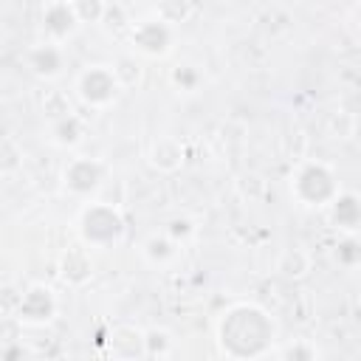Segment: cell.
Returning a JSON list of instances; mask_svg holds the SVG:
<instances>
[{
    "instance_id": "6da1fadb",
    "label": "cell",
    "mask_w": 361,
    "mask_h": 361,
    "mask_svg": "<svg viewBox=\"0 0 361 361\" xmlns=\"http://www.w3.org/2000/svg\"><path fill=\"white\" fill-rule=\"evenodd\" d=\"M217 347L231 361H259L276 347L279 327L274 316L257 302L228 305L214 324Z\"/></svg>"
},
{
    "instance_id": "7a4b0ae2",
    "label": "cell",
    "mask_w": 361,
    "mask_h": 361,
    "mask_svg": "<svg viewBox=\"0 0 361 361\" xmlns=\"http://www.w3.org/2000/svg\"><path fill=\"white\" fill-rule=\"evenodd\" d=\"M73 228H76L79 245H85L87 251H110V248L121 245L127 237V220H124L121 209L110 206L99 197L85 200L79 206Z\"/></svg>"
},
{
    "instance_id": "3957f363",
    "label": "cell",
    "mask_w": 361,
    "mask_h": 361,
    "mask_svg": "<svg viewBox=\"0 0 361 361\" xmlns=\"http://www.w3.org/2000/svg\"><path fill=\"white\" fill-rule=\"evenodd\" d=\"M288 186H290V197L305 209H327L330 200L341 192L338 172L319 158L299 161L296 169L290 172Z\"/></svg>"
},
{
    "instance_id": "277c9868",
    "label": "cell",
    "mask_w": 361,
    "mask_h": 361,
    "mask_svg": "<svg viewBox=\"0 0 361 361\" xmlns=\"http://www.w3.org/2000/svg\"><path fill=\"white\" fill-rule=\"evenodd\" d=\"M73 93L76 99L90 107V110H107L118 102V96L124 93L110 71V65L104 62H93V65H85L76 79H73Z\"/></svg>"
},
{
    "instance_id": "5b68a950",
    "label": "cell",
    "mask_w": 361,
    "mask_h": 361,
    "mask_svg": "<svg viewBox=\"0 0 361 361\" xmlns=\"http://www.w3.org/2000/svg\"><path fill=\"white\" fill-rule=\"evenodd\" d=\"M62 189L73 197L82 200H93L104 183L110 180V166L102 158H90V155H73L65 161L62 172H59Z\"/></svg>"
},
{
    "instance_id": "8992f818",
    "label": "cell",
    "mask_w": 361,
    "mask_h": 361,
    "mask_svg": "<svg viewBox=\"0 0 361 361\" xmlns=\"http://www.w3.org/2000/svg\"><path fill=\"white\" fill-rule=\"evenodd\" d=\"M127 42L138 56L164 59L175 48V28L166 25L164 20H158L155 14H149V17H141V20L133 23V28L127 34Z\"/></svg>"
},
{
    "instance_id": "52a82bcc",
    "label": "cell",
    "mask_w": 361,
    "mask_h": 361,
    "mask_svg": "<svg viewBox=\"0 0 361 361\" xmlns=\"http://www.w3.org/2000/svg\"><path fill=\"white\" fill-rule=\"evenodd\" d=\"M56 313H59L56 293L48 285L34 282L23 290V296L14 307V322L23 327H45L56 319Z\"/></svg>"
},
{
    "instance_id": "ba28073f",
    "label": "cell",
    "mask_w": 361,
    "mask_h": 361,
    "mask_svg": "<svg viewBox=\"0 0 361 361\" xmlns=\"http://www.w3.org/2000/svg\"><path fill=\"white\" fill-rule=\"evenodd\" d=\"M79 20L73 14V6L71 0H54V3H45L42 11H39V31H42V39L45 42H54V45H62L79 31Z\"/></svg>"
},
{
    "instance_id": "9c48e42d",
    "label": "cell",
    "mask_w": 361,
    "mask_h": 361,
    "mask_svg": "<svg viewBox=\"0 0 361 361\" xmlns=\"http://www.w3.org/2000/svg\"><path fill=\"white\" fill-rule=\"evenodd\" d=\"M23 62H25V68H28L37 79L54 82V79H59V76L65 73L68 56H65V48H62V45H54V42L39 39V42H34L31 48H25Z\"/></svg>"
},
{
    "instance_id": "30bf717a",
    "label": "cell",
    "mask_w": 361,
    "mask_h": 361,
    "mask_svg": "<svg viewBox=\"0 0 361 361\" xmlns=\"http://www.w3.org/2000/svg\"><path fill=\"white\" fill-rule=\"evenodd\" d=\"M102 344L116 361L144 358V330L135 324H113L107 330V338H102Z\"/></svg>"
},
{
    "instance_id": "8fae6325",
    "label": "cell",
    "mask_w": 361,
    "mask_h": 361,
    "mask_svg": "<svg viewBox=\"0 0 361 361\" xmlns=\"http://www.w3.org/2000/svg\"><path fill=\"white\" fill-rule=\"evenodd\" d=\"M56 271L68 288H85L93 279V257L85 245H71L62 251Z\"/></svg>"
},
{
    "instance_id": "7c38bea8",
    "label": "cell",
    "mask_w": 361,
    "mask_h": 361,
    "mask_svg": "<svg viewBox=\"0 0 361 361\" xmlns=\"http://www.w3.org/2000/svg\"><path fill=\"white\" fill-rule=\"evenodd\" d=\"M327 214H330V223L341 234H358V228H361V197L350 189H341L330 200Z\"/></svg>"
},
{
    "instance_id": "4fadbf2b",
    "label": "cell",
    "mask_w": 361,
    "mask_h": 361,
    "mask_svg": "<svg viewBox=\"0 0 361 361\" xmlns=\"http://www.w3.org/2000/svg\"><path fill=\"white\" fill-rule=\"evenodd\" d=\"M87 138V121L73 110L56 121H48V141L59 149H76Z\"/></svg>"
},
{
    "instance_id": "5bb4252c",
    "label": "cell",
    "mask_w": 361,
    "mask_h": 361,
    "mask_svg": "<svg viewBox=\"0 0 361 361\" xmlns=\"http://www.w3.org/2000/svg\"><path fill=\"white\" fill-rule=\"evenodd\" d=\"M147 161H149V166L158 169V172H178V169L183 166V161H186V149H183V144H180L178 138H172V135H158V138L149 144V149H147Z\"/></svg>"
},
{
    "instance_id": "9a60e30c",
    "label": "cell",
    "mask_w": 361,
    "mask_h": 361,
    "mask_svg": "<svg viewBox=\"0 0 361 361\" xmlns=\"http://www.w3.org/2000/svg\"><path fill=\"white\" fill-rule=\"evenodd\" d=\"M141 251V259L149 265V268H169L175 265V259L180 257V245L175 240H169L164 231H152L141 240L138 245Z\"/></svg>"
},
{
    "instance_id": "2e32d148",
    "label": "cell",
    "mask_w": 361,
    "mask_h": 361,
    "mask_svg": "<svg viewBox=\"0 0 361 361\" xmlns=\"http://www.w3.org/2000/svg\"><path fill=\"white\" fill-rule=\"evenodd\" d=\"M169 85L180 96H192L203 87V71L195 62H178L169 68Z\"/></svg>"
},
{
    "instance_id": "e0dca14e",
    "label": "cell",
    "mask_w": 361,
    "mask_h": 361,
    "mask_svg": "<svg viewBox=\"0 0 361 361\" xmlns=\"http://www.w3.org/2000/svg\"><path fill=\"white\" fill-rule=\"evenodd\" d=\"M310 265H313L310 254H307L305 248H299V245L285 248V251L279 254V259H276V271H279V276H285V279H302V276L310 271Z\"/></svg>"
},
{
    "instance_id": "ac0fdd59",
    "label": "cell",
    "mask_w": 361,
    "mask_h": 361,
    "mask_svg": "<svg viewBox=\"0 0 361 361\" xmlns=\"http://www.w3.org/2000/svg\"><path fill=\"white\" fill-rule=\"evenodd\" d=\"M110 71H113V76H116V82H118L121 90H133V87H138L141 79H144L141 62H138L135 56H130V54L118 56V59L110 65Z\"/></svg>"
},
{
    "instance_id": "d6986e66",
    "label": "cell",
    "mask_w": 361,
    "mask_h": 361,
    "mask_svg": "<svg viewBox=\"0 0 361 361\" xmlns=\"http://www.w3.org/2000/svg\"><path fill=\"white\" fill-rule=\"evenodd\" d=\"M175 350V338L166 327H147L144 330V355L147 358H166Z\"/></svg>"
},
{
    "instance_id": "ffe728a7",
    "label": "cell",
    "mask_w": 361,
    "mask_h": 361,
    "mask_svg": "<svg viewBox=\"0 0 361 361\" xmlns=\"http://www.w3.org/2000/svg\"><path fill=\"white\" fill-rule=\"evenodd\" d=\"M195 11H197V6H192V3H186V0H164V3H158V6L152 8V14H155L158 20H164L166 25H172V28H178L180 23H186Z\"/></svg>"
},
{
    "instance_id": "44dd1931",
    "label": "cell",
    "mask_w": 361,
    "mask_h": 361,
    "mask_svg": "<svg viewBox=\"0 0 361 361\" xmlns=\"http://www.w3.org/2000/svg\"><path fill=\"white\" fill-rule=\"evenodd\" d=\"M319 358H322V353H319L316 341H310V338H290L279 350V361H319Z\"/></svg>"
},
{
    "instance_id": "7402d4cb",
    "label": "cell",
    "mask_w": 361,
    "mask_h": 361,
    "mask_svg": "<svg viewBox=\"0 0 361 361\" xmlns=\"http://www.w3.org/2000/svg\"><path fill=\"white\" fill-rule=\"evenodd\" d=\"M333 257H336V262H338L341 268H347V271L358 268V262H361V243H358V237H355V234H341L338 243H336Z\"/></svg>"
},
{
    "instance_id": "603a6c76",
    "label": "cell",
    "mask_w": 361,
    "mask_h": 361,
    "mask_svg": "<svg viewBox=\"0 0 361 361\" xmlns=\"http://www.w3.org/2000/svg\"><path fill=\"white\" fill-rule=\"evenodd\" d=\"M107 31L118 34V31H130L133 28V20H130V11L121 6V3H104V14H102V23Z\"/></svg>"
},
{
    "instance_id": "cb8c5ba5",
    "label": "cell",
    "mask_w": 361,
    "mask_h": 361,
    "mask_svg": "<svg viewBox=\"0 0 361 361\" xmlns=\"http://www.w3.org/2000/svg\"><path fill=\"white\" fill-rule=\"evenodd\" d=\"M42 113L48 116V121H56V118L73 113L68 93L65 90H45V96H42Z\"/></svg>"
},
{
    "instance_id": "d4e9b609",
    "label": "cell",
    "mask_w": 361,
    "mask_h": 361,
    "mask_svg": "<svg viewBox=\"0 0 361 361\" xmlns=\"http://www.w3.org/2000/svg\"><path fill=\"white\" fill-rule=\"evenodd\" d=\"M164 234H166L169 240H175V243L183 248V245L197 234V226H195V220H189V217H183V214H180V217H172V220L166 223Z\"/></svg>"
},
{
    "instance_id": "484cf974",
    "label": "cell",
    "mask_w": 361,
    "mask_h": 361,
    "mask_svg": "<svg viewBox=\"0 0 361 361\" xmlns=\"http://www.w3.org/2000/svg\"><path fill=\"white\" fill-rule=\"evenodd\" d=\"M23 166V152L11 138H0V175H14Z\"/></svg>"
},
{
    "instance_id": "4316f807",
    "label": "cell",
    "mask_w": 361,
    "mask_h": 361,
    "mask_svg": "<svg viewBox=\"0 0 361 361\" xmlns=\"http://www.w3.org/2000/svg\"><path fill=\"white\" fill-rule=\"evenodd\" d=\"M71 6H73V14H76V20H79V25H85V23H102V14H104V3L102 0H71Z\"/></svg>"
},
{
    "instance_id": "83f0119b",
    "label": "cell",
    "mask_w": 361,
    "mask_h": 361,
    "mask_svg": "<svg viewBox=\"0 0 361 361\" xmlns=\"http://www.w3.org/2000/svg\"><path fill=\"white\" fill-rule=\"evenodd\" d=\"M330 133H333V138H338V141H350V138L355 135V113L338 110V113L330 118Z\"/></svg>"
},
{
    "instance_id": "f1b7e54d",
    "label": "cell",
    "mask_w": 361,
    "mask_h": 361,
    "mask_svg": "<svg viewBox=\"0 0 361 361\" xmlns=\"http://www.w3.org/2000/svg\"><path fill=\"white\" fill-rule=\"evenodd\" d=\"M0 361H23V344L20 341H3L0 344Z\"/></svg>"
}]
</instances>
